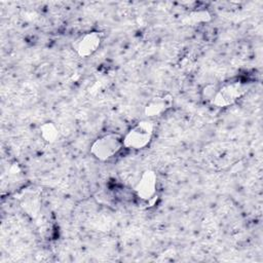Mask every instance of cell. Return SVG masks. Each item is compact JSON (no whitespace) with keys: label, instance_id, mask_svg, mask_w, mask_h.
Wrapping results in <instances>:
<instances>
[{"label":"cell","instance_id":"6da1fadb","mask_svg":"<svg viewBox=\"0 0 263 263\" xmlns=\"http://www.w3.org/2000/svg\"><path fill=\"white\" fill-rule=\"evenodd\" d=\"M151 133H152L151 124L147 122L140 123L129 132V134L125 138L124 144L133 148H142L149 142L151 138Z\"/></svg>","mask_w":263,"mask_h":263},{"label":"cell","instance_id":"7a4b0ae2","mask_svg":"<svg viewBox=\"0 0 263 263\" xmlns=\"http://www.w3.org/2000/svg\"><path fill=\"white\" fill-rule=\"evenodd\" d=\"M121 142L116 136H106L100 139L93 146V153L99 158H109L120 149Z\"/></svg>","mask_w":263,"mask_h":263},{"label":"cell","instance_id":"3957f363","mask_svg":"<svg viewBox=\"0 0 263 263\" xmlns=\"http://www.w3.org/2000/svg\"><path fill=\"white\" fill-rule=\"evenodd\" d=\"M154 186H155L154 176L152 174L147 173L139 184V187H138L139 195H141L143 198H149L154 193Z\"/></svg>","mask_w":263,"mask_h":263},{"label":"cell","instance_id":"277c9868","mask_svg":"<svg viewBox=\"0 0 263 263\" xmlns=\"http://www.w3.org/2000/svg\"><path fill=\"white\" fill-rule=\"evenodd\" d=\"M99 42L100 41H99V38H98L97 35L91 34V35L86 36L80 44V47H79L80 53L81 54H88L89 52H91L92 50L96 49Z\"/></svg>","mask_w":263,"mask_h":263}]
</instances>
